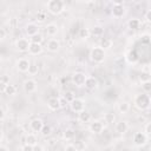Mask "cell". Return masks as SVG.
I'll return each instance as SVG.
<instances>
[{"label": "cell", "mask_w": 151, "mask_h": 151, "mask_svg": "<svg viewBox=\"0 0 151 151\" xmlns=\"http://www.w3.org/2000/svg\"><path fill=\"white\" fill-rule=\"evenodd\" d=\"M47 106H48V109L52 110V111H57V110H59V109L61 107V106H60L59 98H55V97L50 98L48 101H47Z\"/></svg>", "instance_id": "13"}, {"label": "cell", "mask_w": 151, "mask_h": 151, "mask_svg": "<svg viewBox=\"0 0 151 151\" xmlns=\"http://www.w3.org/2000/svg\"><path fill=\"white\" fill-rule=\"evenodd\" d=\"M37 18H38L37 20H39V21H44V20H45V14H44V13H40V14L37 15Z\"/></svg>", "instance_id": "45"}, {"label": "cell", "mask_w": 151, "mask_h": 151, "mask_svg": "<svg viewBox=\"0 0 151 151\" xmlns=\"http://www.w3.org/2000/svg\"><path fill=\"white\" fill-rule=\"evenodd\" d=\"M4 119H5V111H4V109L1 107V122H4Z\"/></svg>", "instance_id": "46"}, {"label": "cell", "mask_w": 151, "mask_h": 151, "mask_svg": "<svg viewBox=\"0 0 151 151\" xmlns=\"http://www.w3.org/2000/svg\"><path fill=\"white\" fill-rule=\"evenodd\" d=\"M26 144H28V145H32V146H35L37 144H38V140H37V137H35V134H33V133H28L27 136H26Z\"/></svg>", "instance_id": "25"}, {"label": "cell", "mask_w": 151, "mask_h": 151, "mask_svg": "<svg viewBox=\"0 0 151 151\" xmlns=\"http://www.w3.org/2000/svg\"><path fill=\"white\" fill-rule=\"evenodd\" d=\"M88 129H90V131H91L92 133L99 134V133H101V131H103V129H104V125H103V123H101L100 120H92V122L90 123Z\"/></svg>", "instance_id": "8"}, {"label": "cell", "mask_w": 151, "mask_h": 151, "mask_svg": "<svg viewBox=\"0 0 151 151\" xmlns=\"http://www.w3.org/2000/svg\"><path fill=\"white\" fill-rule=\"evenodd\" d=\"M59 101H60V106H61V107H66V105H67V103H68L64 97L59 98Z\"/></svg>", "instance_id": "40"}, {"label": "cell", "mask_w": 151, "mask_h": 151, "mask_svg": "<svg viewBox=\"0 0 151 151\" xmlns=\"http://www.w3.org/2000/svg\"><path fill=\"white\" fill-rule=\"evenodd\" d=\"M127 130H129V124H127V122L120 120V122H118V123L116 124V132H118L119 134L126 133Z\"/></svg>", "instance_id": "12"}, {"label": "cell", "mask_w": 151, "mask_h": 151, "mask_svg": "<svg viewBox=\"0 0 151 151\" xmlns=\"http://www.w3.org/2000/svg\"><path fill=\"white\" fill-rule=\"evenodd\" d=\"M6 37V32H5V28H0V39L4 40Z\"/></svg>", "instance_id": "43"}, {"label": "cell", "mask_w": 151, "mask_h": 151, "mask_svg": "<svg viewBox=\"0 0 151 151\" xmlns=\"http://www.w3.org/2000/svg\"><path fill=\"white\" fill-rule=\"evenodd\" d=\"M112 45H113L112 39H110V38H101L100 39V47L103 50H109L112 47Z\"/></svg>", "instance_id": "22"}, {"label": "cell", "mask_w": 151, "mask_h": 151, "mask_svg": "<svg viewBox=\"0 0 151 151\" xmlns=\"http://www.w3.org/2000/svg\"><path fill=\"white\" fill-rule=\"evenodd\" d=\"M127 25H129V28H131V29H138L139 26H140V21L136 18H132V19L129 20Z\"/></svg>", "instance_id": "27"}, {"label": "cell", "mask_w": 151, "mask_h": 151, "mask_svg": "<svg viewBox=\"0 0 151 151\" xmlns=\"http://www.w3.org/2000/svg\"><path fill=\"white\" fill-rule=\"evenodd\" d=\"M38 65L37 64H31V66H29V70H28V73L29 74H32V76H34V74H37L38 73Z\"/></svg>", "instance_id": "34"}, {"label": "cell", "mask_w": 151, "mask_h": 151, "mask_svg": "<svg viewBox=\"0 0 151 151\" xmlns=\"http://www.w3.org/2000/svg\"><path fill=\"white\" fill-rule=\"evenodd\" d=\"M0 151H9V150H8L5 145H1V146H0Z\"/></svg>", "instance_id": "47"}, {"label": "cell", "mask_w": 151, "mask_h": 151, "mask_svg": "<svg viewBox=\"0 0 151 151\" xmlns=\"http://www.w3.org/2000/svg\"><path fill=\"white\" fill-rule=\"evenodd\" d=\"M142 87H143V90H144L145 93H146V92H151V80L143 83V84H142Z\"/></svg>", "instance_id": "35"}, {"label": "cell", "mask_w": 151, "mask_h": 151, "mask_svg": "<svg viewBox=\"0 0 151 151\" xmlns=\"http://www.w3.org/2000/svg\"><path fill=\"white\" fill-rule=\"evenodd\" d=\"M42 40H44L42 35H41V34H39V33L29 38V41H31V42H33V44H41V42H42Z\"/></svg>", "instance_id": "29"}, {"label": "cell", "mask_w": 151, "mask_h": 151, "mask_svg": "<svg viewBox=\"0 0 151 151\" xmlns=\"http://www.w3.org/2000/svg\"><path fill=\"white\" fill-rule=\"evenodd\" d=\"M139 80H140L142 84L145 83V81H150L151 80V73H149V72H142L139 74Z\"/></svg>", "instance_id": "28"}, {"label": "cell", "mask_w": 151, "mask_h": 151, "mask_svg": "<svg viewBox=\"0 0 151 151\" xmlns=\"http://www.w3.org/2000/svg\"><path fill=\"white\" fill-rule=\"evenodd\" d=\"M64 2L61 0H50L47 2V9L51 14L58 15L64 11Z\"/></svg>", "instance_id": "3"}, {"label": "cell", "mask_w": 151, "mask_h": 151, "mask_svg": "<svg viewBox=\"0 0 151 151\" xmlns=\"http://www.w3.org/2000/svg\"><path fill=\"white\" fill-rule=\"evenodd\" d=\"M106 58V53H105V50H103L100 46L99 47H93L91 51H90V59L96 63V64H100L105 60Z\"/></svg>", "instance_id": "2"}, {"label": "cell", "mask_w": 151, "mask_h": 151, "mask_svg": "<svg viewBox=\"0 0 151 151\" xmlns=\"http://www.w3.org/2000/svg\"><path fill=\"white\" fill-rule=\"evenodd\" d=\"M29 127H31V130H32L33 132H35V133L41 132V130H42V127H44V123H42L41 119L35 118V119H33V120L29 123Z\"/></svg>", "instance_id": "11"}, {"label": "cell", "mask_w": 151, "mask_h": 151, "mask_svg": "<svg viewBox=\"0 0 151 151\" xmlns=\"http://www.w3.org/2000/svg\"><path fill=\"white\" fill-rule=\"evenodd\" d=\"M97 86H98V80H97V78H94V77H87V78H86L85 87L92 90V88H96Z\"/></svg>", "instance_id": "19"}, {"label": "cell", "mask_w": 151, "mask_h": 151, "mask_svg": "<svg viewBox=\"0 0 151 151\" xmlns=\"http://www.w3.org/2000/svg\"><path fill=\"white\" fill-rule=\"evenodd\" d=\"M138 59H139V57H138V54H137V52L134 50H131V51H129L126 53V60L130 64H136L138 61Z\"/></svg>", "instance_id": "18"}, {"label": "cell", "mask_w": 151, "mask_h": 151, "mask_svg": "<svg viewBox=\"0 0 151 151\" xmlns=\"http://www.w3.org/2000/svg\"><path fill=\"white\" fill-rule=\"evenodd\" d=\"M58 31H59V28H58V26H57L55 24H48V25L46 26V33H47L50 37H54V35L58 33Z\"/></svg>", "instance_id": "21"}, {"label": "cell", "mask_w": 151, "mask_h": 151, "mask_svg": "<svg viewBox=\"0 0 151 151\" xmlns=\"http://www.w3.org/2000/svg\"><path fill=\"white\" fill-rule=\"evenodd\" d=\"M46 47H47V50L50 52H57L60 48V42L57 39H51V40L47 41V46Z\"/></svg>", "instance_id": "16"}, {"label": "cell", "mask_w": 151, "mask_h": 151, "mask_svg": "<svg viewBox=\"0 0 151 151\" xmlns=\"http://www.w3.org/2000/svg\"><path fill=\"white\" fill-rule=\"evenodd\" d=\"M88 35H90V29H88V28L83 27V28L79 29V38H81V39H87Z\"/></svg>", "instance_id": "30"}, {"label": "cell", "mask_w": 151, "mask_h": 151, "mask_svg": "<svg viewBox=\"0 0 151 151\" xmlns=\"http://www.w3.org/2000/svg\"><path fill=\"white\" fill-rule=\"evenodd\" d=\"M86 76L83 72H76L72 76V81L74 85L77 86H85V81H86Z\"/></svg>", "instance_id": "7"}, {"label": "cell", "mask_w": 151, "mask_h": 151, "mask_svg": "<svg viewBox=\"0 0 151 151\" xmlns=\"http://www.w3.org/2000/svg\"><path fill=\"white\" fill-rule=\"evenodd\" d=\"M64 98L68 101V103H72L76 98H74V93L72 92V91H66L65 92V94H64Z\"/></svg>", "instance_id": "32"}, {"label": "cell", "mask_w": 151, "mask_h": 151, "mask_svg": "<svg viewBox=\"0 0 151 151\" xmlns=\"http://www.w3.org/2000/svg\"><path fill=\"white\" fill-rule=\"evenodd\" d=\"M29 66H31V63L25 58H21V59H19L17 61V68H18L19 72H22V73L28 72Z\"/></svg>", "instance_id": "9"}, {"label": "cell", "mask_w": 151, "mask_h": 151, "mask_svg": "<svg viewBox=\"0 0 151 151\" xmlns=\"http://www.w3.org/2000/svg\"><path fill=\"white\" fill-rule=\"evenodd\" d=\"M9 84V78L5 74V76H2L1 77V85H2V88L6 86V85H8Z\"/></svg>", "instance_id": "37"}, {"label": "cell", "mask_w": 151, "mask_h": 151, "mask_svg": "<svg viewBox=\"0 0 151 151\" xmlns=\"http://www.w3.org/2000/svg\"><path fill=\"white\" fill-rule=\"evenodd\" d=\"M2 92H4L5 94H7V96H14L15 92H17V88H15L14 85L8 84V85H6V86L2 88Z\"/></svg>", "instance_id": "23"}, {"label": "cell", "mask_w": 151, "mask_h": 151, "mask_svg": "<svg viewBox=\"0 0 151 151\" xmlns=\"http://www.w3.org/2000/svg\"><path fill=\"white\" fill-rule=\"evenodd\" d=\"M33 151H44V147L39 144H37L35 146H33Z\"/></svg>", "instance_id": "44"}, {"label": "cell", "mask_w": 151, "mask_h": 151, "mask_svg": "<svg viewBox=\"0 0 151 151\" xmlns=\"http://www.w3.org/2000/svg\"><path fill=\"white\" fill-rule=\"evenodd\" d=\"M133 104H134V106L138 109V110H140V111H144V110H146V109H149V106H150V104H151V98H150V96L147 94V93H138L136 97H134V99H133Z\"/></svg>", "instance_id": "1"}, {"label": "cell", "mask_w": 151, "mask_h": 151, "mask_svg": "<svg viewBox=\"0 0 151 151\" xmlns=\"http://www.w3.org/2000/svg\"><path fill=\"white\" fill-rule=\"evenodd\" d=\"M21 150L22 151H33V146L32 145H28V144H25Z\"/></svg>", "instance_id": "41"}, {"label": "cell", "mask_w": 151, "mask_h": 151, "mask_svg": "<svg viewBox=\"0 0 151 151\" xmlns=\"http://www.w3.org/2000/svg\"><path fill=\"white\" fill-rule=\"evenodd\" d=\"M144 132L146 133V136H147V134H150V136H151V123H147V124L145 125Z\"/></svg>", "instance_id": "38"}, {"label": "cell", "mask_w": 151, "mask_h": 151, "mask_svg": "<svg viewBox=\"0 0 151 151\" xmlns=\"http://www.w3.org/2000/svg\"><path fill=\"white\" fill-rule=\"evenodd\" d=\"M104 118H105V122L109 123V124H110V123H113V120H114V116H113L112 113H106Z\"/></svg>", "instance_id": "36"}, {"label": "cell", "mask_w": 151, "mask_h": 151, "mask_svg": "<svg viewBox=\"0 0 151 151\" xmlns=\"http://www.w3.org/2000/svg\"><path fill=\"white\" fill-rule=\"evenodd\" d=\"M25 92L27 93H33L35 90H37V81L33 80V79H27L24 81V85H22Z\"/></svg>", "instance_id": "10"}, {"label": "cell", "mask_w": 151, "mask_h": 151, "mask_svg": "<svg viewBox=\"0 0 151 151\" xmlns=\"http://www.w3.org/2000/svg\"><path fill=\"white\" fill-rule=\"evenodd\" d=\"M103 32H104V29H103V27H100V26H94L93 29H92V34H93L94 37H100V35L103 34Z\"/></svg>", "instance_id": "31"}, {"label": "cell", "mask_w": 151, "mask_h": 151, "mask_svg": "<svg viewBox=\"0 0 151 151\" xmlns=\"http://www.w3.org/2000/svg\"><path fill=\"white\" fill-rule=\"evenodd\" d=\"M63 136H64V138H65L66 140H72V139L74 138V136H76V132H74L73 129L68 127V129H66V130L64 131Z\"/></svg>", "instance_id": "24"}, {"label": "cell", "mask_w": 151, "mask_h": 151, "mask_svg": "<svg viewBox=\"0 0 151 151\" xmlns=\"http://www.w3.org/2000/svg\"><path fill=\"white\" fill-rule=\"evenodd\" d=\"M38 31H39L38 26H37L35 24H33V22L27 24V26H26V28H25V32H26V34H27L29 38L33 37V35H35V34H38Z\"/></svg>", "instance_id": "15"}, {"label": "cell", "mask_w": 151, "mask_h": 151, "mask_svg": "<svg viewBox=\"0 0 151 151\" xmlns=\"http://www.w3.org/2000/svg\"><path fill=\"white\" fill-rule=\"evenodd\" d=\"M29 45H31V41H28V39H26V38H19V39L15 41V47H17V50L20 51V52H26V51H28Z\"/></svg>", "instance_id": "5"}, {"label": "cell", "mask_w": 151, "mask_h": 151, "mask_svg": "<svg viewBox=\"0 0 151 151\" xmlns=\"http://www.w3.org/2000/svg\"><path fill=\"white\" fill-rule=\"evenodd\" d=\"M147 142V136L145 132H137L133 136V143L137 146H144Z\"/></svg>", "instance_id": "6"}, {"label": "cell", "mask_w": 151, "mask_h": 151, "mask_svg": "<svg viewBox=\"0 0 151 151\" xmlns=\"http://www.w3.org/2000/svg\"><path fill=\"white\" fill-rule=\"evenodd\" d=\"M42 52V47H41V44H33L31 42L29 45V48H28V53L32 54V55H38Z\"/></svg>", "instance_id": "17"}, {"label": "cell", "mask_w": 151, "mask_h": 151, "mask_svg": "<svg viewBox=\"0 0 151 151\" xmlns=\"http://www.w3.org/2000/svg\"><path fill=\"white\" fill-rule=\"evenodd\" d=\"M51 132H52V129H51V126L50 125H44V127H42V130H41V134L44 136V137H47V136H50L51 134Z\"/></svg>", "instance_id": "33"}, {"label": "cell", "mask_w": 151, "mask_h": 151, "mask_svg": "<svg viewBox=\"0 0 151 151\" xmlns=\"http://www.w3.org/2000/svg\"><path fill=\"white\" fill-rule=\"evenodd\" d=\"M130 110V104L127 101H122L118 104V111L120 113H127Z\"/></svg>", "instance_id": "26"}, {"label": "cell", "mask_w": 151, "mask_h": 151, "mask_svg": "<svg viewBox=\"0 0 151 151\" xmlns=\"http://www.w3.org/2000/svg\"><path fill=\"white\" fill-rule=\"evenodd\" d=\"M65 151H78V149H77V146H76V145L70 144V145H67V146L65 147Z\"/></svg>", "instance_id": "39"}, {"label": "cell", "mask_w": 151, "mask_h": 151, "mask_svg": "<svg viewBox=\"0 0 151 151\" xmlns=\"http://www.w3.org/2000/svg\"><path fill=\"white\" fill-rule=\"evenodd\" d=\"M125 13V9H124V6L123 5H113L112 7V15L114 18H122Z\"/></svg>", "instance_id": "14"}, {"label": "cell", "mask_w": 151, "mask_h": 151, "mask_svg": "<svg viewBox=\"0 0 151 151\" xmlns=\"http://www.w3.org/2000/svg\"><path fill=\"white\" fill-rule=\"evenodd\" d=\"M78 119H79V122H81V123H90V122H91V113H90L88 111L84 110L83 112H80V113L78 114Z\"/></svg>", "instance_id": "20"}, {"label": "cell", "mask_w": 151, "mask_h": 151, "mask_svg": "<svg viewBox=\"0 0 151 151\" xmlns=\"http://www.w3.org/2000/svg\"><path fill=\"white\" fill-rule=\"evenodd\" d=\"M70 106H71V110L73 112H77V113H80L85 110V101L80 98H76L72 103H70Z\"/></svg>", "instance_id": "4"}, {"label": "cell", "mask_w": 151, "mask_h": 151, "mask_svg": "<svg viewBox=\"0 0 151 151\" xmlns=\"http://www.w3.org/2000/svg\"><path fill=\"white\" fill-rule=\"evenodd\" d=\"M145 19H146L147 22H151V9H149V11L146 12V14H145Z\"/></svg>", "instance_id": "42"}]
</instances>
